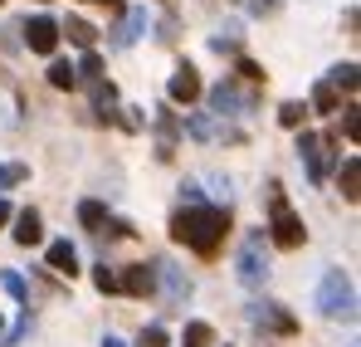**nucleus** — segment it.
<instances>
[{"label":"nucleus","mask_w":361,"mask_h":347,"mask_svg":"<svg viewBox=\"0 0 361 347\" xmlns=\"http://www.w3.org/2000/svg\"><path fill=\"white\" fill-rule=\"evenodd\" d=\"M15 220V245H39L44 240V220H39V211H20V216H10Z\"/></svg>","instance_id":"obj_12"},{"label":"nucleus","mask_w":361,"mask_h":347,"mask_svg":"<svg viewBox=\"0 0 361 347\" xmlns=\"http://www.w3.org/2000/svg\"><path fill=\"white\" fill-rule=\"evenodd\" d=\"M200 93H205V88H200V73H195V64H180L176 73H171V83H166V98L190 108V103H195Z\"/></svg>","instance_id":"obj_9"},{"label":"nucleus","mask_w":361,"mask_h":347,"mask_svg":"<svg viewBox=\"0 0 361 347\" xmlns=\"http://www.w3.org/2000/svg\"><path fill=\"white\" fill-rule=\"evenodd\" d=\"M73 73H78V78H88V83H93V78H103V59H98V49H83V64H78Z\"/></svg>","instance_id":"obj_22"},{"label":"nucleus","mask_w":361,"mask_h":347,"mask_svg":"<svg viewBox=\"0 0 361 347\" xmlns=\"http://www.w3.org/2000/svg\"><path fill=\"white\" fill-rule=\"evenodd\" d=\"M118 289L132 293V298H147V293H157V269H147V264H127L118 274Z\"/></svg>","instance_id":"obj_10"},{"label":"nucleus","mask_w":361,"mask_h":347,"mask_svg":"<svg viewBox=\"0 0 361 347\" xmlns=\"http://www.w3.org/2000/svg\"><path fill=\"white\" fill-rule=\"evenodd\" d=\"M302 117H307V103H283L279 108V122L283 127H302Z\"/></svg>","instance_id":"obj_24"},{"label":"nucleus","mask_w":361,"mask_h":347,"mask_svg":"<svg viewBox=\"0 0 361 347\" xmlns=\"http://www.w3.org/2000/svg\"><path fill=\"white\" fill-rule=\"evenodd\" d=\"M78 220H83L88 230H103V225H108V206H103V201H83V206H78Z\"/></svg>","instance_id":"obj_19"},{"label":"nucleus","mask_w":361,"mask_h":347,"mask_svg":"<svg viewBox=\"0 0 361 347\" xmlns=\"http://www.w3.org/2000/svg\"><path fill=\"white\" fill-rule=\"evenodd\" d=\"M210 108L220 117H240V113H254V88H240V83H220L210 93Z\"/></svg>","instance_id":"obj_7"},{"label":"nucleus","mask_w":361,"mask_h":347,"mask_svg":"<svg viewBox=\"0 0 361 347\" xmlns=\"http://www.w3.org/2000/svg\"><path fill=\"white\" fill-rule=\"evenodd\" d=\"M274 10V0H254V15H269Z\"/></svg>","instance_id":"obj_33"},{"label":"nucleus","mask_w":361,"mask_h":347,"mask_svg":"<svg viewBox=\"0 0 361 347\" xmlns=\"http://www.w3.org/2000/svg\"><path fill=\"white\" fill-rule=\"evenodd\" d=\"M235 269H240V279L249 284V289H259V284L269 279V235H264V230H249V235H244Z\"/></svg>","instance_id":"obj_4"},{"label":"nucleus","mask_w":361,"mask_h":347,"mask_svg":"<svg viewBox=\"0 0 361 347\" xmlns=\"http://www.w3.org/2000/svg\"><path fill=\"white\" fill-rule=\"evenodd\" d=\"M49 269L63 274V279H73V274H78V249H73L68 240H54V245H49Z\"/></svg>","instance_id":"obj_13"},{"label":"nucleus","mask_w":361,"mask_h":347,"mask_svg":"<svg viewBox=\"0 0 361 347\" xmlns=\"http://www.w3.org/2000/svg\"><path fill=\"white\" fill-rule=\"evenodd\" d=\"M122 127H127V132H142V127H147V117H142V108H122Z\"/></svg>","instance_id":"obj_29"},{"label":"nucleus","mask_w":361,"mask_h":347,"mask_svg":"<svg viewBox=\"0 0 361 347\" xmlns=\"http://www.w3.org/2000/svg\"><path fill=\"white\" fill-rule=\"evenodd\" d=\"M337 186H342V196H347V201H357V196H361V162H357V157H347V162H342Z\"/></svg>","instance_id":"obj_16"},{"label":"nucleus","mask_w":361,"mask_h":347,"mask_svg":"<svg viewBox=\"0 0 361 347\" xmlns=\"http://www.w3.org/2000/svg\"><path fill=\"white\" fill-rule=\"evenodd\" d=\"M93 284H98L103 293H118V274H113V269L103 264V269H93Z\"/></svg>","instance_id":"obj_28"},{"label":"nucleus","mask_w":361,"mask_h":347,"mask_svg":"<svg viewBox=\"0 0 361 347\" xmlns=\"http://www.w3.org/2000/svg\"><path fill=\"white\" fill-rule=\"evenodd\" d=\"M312 108H317V113H337V108H342V98H337V88H332L327 78L312 88Z\"/></svg>","instance_id":"obj_18"},{"label":"nucleus","mask_w":361,"mask_h":347,"mask_svg":"<svg viewBox=\"0 0 361 347\" xmlns=\"http://www.w3.org/2000/svg\"><path fill=\"white\" fill-rule=\"evenodd\" d=\"M25 45L35 49V54H54L59 49V20L54 15H35V20H25Z\"/></svg>","instance_id":"obj_6"},{"label":"nucleus","mask_w":361,"mask_h":347,"mask_svg":"<svg viewBox=\"0 0 361 347\" xmlns=\"http://www.w3.org/2000/svg\"><path fill=\"white\" fill-rule=\"evenodd\" d=\"M10 216H15V211H10V206L0 201V225H10Z\"/></svg>","instance_id":"obj_34"},{"label":"nucleus","mask_w":361,"mask_h":347,"mask_svg":"<svg viewBox=\"0 0 361 347\" xmlns=\"http://www.w3.org/2000/svg\"><path fill=\"white\" fill-rule=\"evenodd\" d=\"M93 5H108V10H113V15H122V10H127V5H122V0H93Z\"/></svg>","instance_id":"obj_32"},{"label":"nucleus","mask_w":361,"mask_h":347,"mask_svg":"<svg viewBox=\"0 0 361 347\" xmlns=\"http://www.w3.org/2000/svg\"><path fill=\"white\" fill-rule=\"evenodd\" d=\"M269 240H274V245H283V249H298L302 240H307L298 211L283 201V186H279V181L269 186Z\"/></svg>","instance_id":"obj_3"},{"label":"nucleus","mask_w":361,"mask_h":347,"mask_svg":"<svg viewBox=\"0 0 361 347\" xmlns=\"http://www.w3.org/2000/svg\"><path fill=\"white\" fill-rule=\"evenodd\" d=\"M147 30V10H122V25L113 30V49H127L137 45V35Z\"/></svg>","instance_id":"obj_11"},{"label":"nucleus","mask_w":361,"mask_h":347,"mask_svg":"<svg viewBox=\"0 0 361 347\" xmlns=\"http://www.w3.org/2000/svg\"><path fill=\"white\" fill-rule=\"evenodd\" d=\"M171 235L210 259L230 235V206H185V211L171 216Z\"/></svg>","instance_id":"obj_1"},{"label":"nucleus","mask_w":361,"mask_h":347,"mask_svg":"<svg viewBox=\"0 0 361 347\" xmlns=\"http://www.w3.org/2000/svg\"><path fill=\"white\" fill-rule=\"evenodd\" d=\"M180 196H185V206H205V201H200V186H195V181H185V186H180Z\"/></svg>","instance_id":"obj_30"},{"label":"nucleus","mask_w":361,"mask_h":347,"mask_svg":"<svg viewBox=\"0 0 361 347\" xmlns=\"http://www.w3.org/2000/svg\"><path fill=\"white\" fill-rule=\"evenodd\" d=\"M103 347H122V343H118V338H103Z\"/></svg>","instance_id":"obj_35"},{"label":"nucleus","mask_w":361,"mask_h":347,"mask_svg":"<svg viewBox=\"0 0 361 347\" xmlns=\"http://www.w3.org/2000/svg\"><path fill=\"white\" fill-rule=\"evenodd\" d=\"M361 108L357 103H347V108H342V132H347V137H352V142H357V132H361Z\"/></svg>","instance_id":"obj_27"},{"label":"nucleus","mask_w":361,"mask_h":347,"mask_svg":"<svg viewBox=\"0 0 361 347\" xmlns=\"http://www.w3.org/2000/svg\"><path fill=\"white\" fill-rule=\"evenodd\" d=\"M137 347H166V328H161V323L142 328V338H137Z\"/></svg>","instance_id":"obj_26"},{"label":"nucleus","mask_w":361,"mask_h":347,"mask_svg":"<svg viewBox=\"0 0 361 347\" xmlns=\"http://www.w3.org/2000/svg\"><path fill=\"white\" fill-rule=\"evenodd\" d=\"M59 35H68V40L78 45V49H93V40H98V30H93L88 20H78V15H68V20H63Z\"/></svg>","instance_id":"obj_14"},{"label":"nucleus","mask_w":361,"mask_h":347,"mask_svg":"<svg viewBox=\"0 0 361 347\" xmlns=\"http://www.w3.org/2000/svg\"><path fill=\"white\" fill-rule=\"evenodd\" d=\"M152 269H157V279H166V298H171V303H180V298L190 293V284L180 279V274H176V269H171V264H166V259H157Z\"/></svg>","instance_id":"obj_15"},{"label":"nucleus","mask_w":361,"mask_h":347,"mask_svg":"<svg viewBox=\"0 0 361 347\" xmlns=\"http://www.w3.org/2000/svg\"><path fill=\"white\" fill-rule=\"evenodd\" d=\"M235 73H240V78L249 83V88H254V83H264V69H259L254 59H240V64H235Z\"/></svg>","instance_id":"obj_25"},{"label":"nucleus","mask_w":361,"mask_h":347,"mask_svg":"<svg viewBox=\"0 0 361 347\" xmlns=\"http://www.w3.org/2000/svg\"><path fill=\"white\" fill-rule=\"evenodd\" d=\"M108 230L118 235V240H127V235H132V225H127V220H108Z\"/></svg>","instance_id":"obj_31"},{"label":"nucleus","mask_w":361,"mask_h":347,"mask_svg":"<svg viewBox=\"0 0 361 347\" xmlns=\"http://www.w3.org/2000/svg\"><path fill=\"white\" fill-rule=\"evenodd\" d=\"M0 284H5V293H10V298H20V303H30V289H25V279H20L15 269H5V274H0Z\"/></svg>","instance_id":"obj_23"},{"label":"nucleus","mask_w":361,"mask_h":347,"mask_svg":"<svg viewBox=\"0 0 361 347\" xmlns=\"http://www.w3.org/2000/svg\"><path fill=\"white\" fill-rule=\"evenodd\" d=\"M249 323H254V328H264V333H283V338H293V333H298L293 313H283L279 303H254V308H249Z\"/></svg>","instance_id":"obj_8"},{"label":"nucleus","mask_w":361,"mask_h":347,"mask_svg":"<svg viewBox=\"0 0 361 347\" xmlns=\"http://www.w3.org/2000/svg\"><path fill=\"white\" fill-rule=\"evenodd\" d=\"M298 157L312 181H327L332 176V162H337V137H322V132H302L298 137Z\"/></svg>","instance_id":"obj_5"},{"label":"nucleus","mask_w":361,"mask_h":347,"mask_svg":"<svg viewBox=\"0 0 361 347\" xmlns=\"http://www.w3.org/2000/svg\"><path fill=\"white\" fill-rule=\"evenodd\" d=\"M185 347H210L215 343V328L210 323H185V338H180Z\"/></svg>","instance_id":"obj_20"},{"label":"nucleus","mask_w":361,"mask_h":347,"mask_svg":"<svg viewBox=\"0 0 361 347\" xmlns=\"http://www.w3.org/2000/svg\"><path fill=\"white\" fill-rule=\"evenodd\" d=\"M327 83H332L337 93H357V64H337V69L327 73Z\"/></svg>","instance_id":"obj_17"},{"label":"nucleus","mask_w":361,"mask_h":347,"mask_svg":"<svg viewBox=\"0 0 361 347\" xmlns=\"http://www.w3.org/2000/svg\"><path fill=\"white\" fill-rule=\"evenodd\" d=\"M317 308L332 323H352L357 318V289H352V279L342 269H327V279L317 284Z\"/></svg>","instance_id":"obj_2"},{"label":"nucleus","mask_w":361,"mask_h":347,"mask_svg":"<svg viewBox=\"0 0 361 347\" xmlns=\"http://www.w3.org/2000/svg\"><path fill=\"white\" fill-rule=\"evenodd\" d=\"M49 83H54V88H73V83H78V73H73L68 59H54V64H49Z\"/></svg>","instance_id":"obj_21"},{"label":"nucleus","mask_w":361,"mask_h":347,"mask_svg":"<svg viewBox=\"0 0 361 347\" xmlns=\"http://www.w3.org/2000/svg\"><path fill=\"white\" fill-rule=\"evenodd\" d=\"M0 333H5V323H0Z\"/></svg>","instance_id":"obj_36"}]
</instances>
